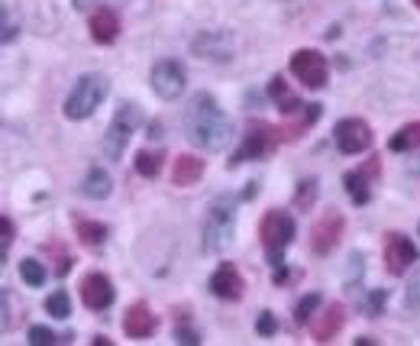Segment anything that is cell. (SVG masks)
Instances as JSON below:
<instances>
[{"instance_id":"6da1fadb","label":"cell","mask_w":420,"mask_h":346,"mask_svg":"<svg viewBox=\"0 0 420 346\" xmlns=\"http://www.w3.org/2000/svg\"><path fill=\"white\" fill-rule=\"evenodd\" d=\"M181 123H185L188 143L204 149V152H220L233 133L230 116L223 114V107L217 104V97L207 94V91H198V94L191 97L188 107H185Z\"/></svg>"},{"instance_id":"7a4b0ae2","label":"cell","mask_w":420,"mask_h":346,"mask_svg":"<svg viewBox=\"0 0 420 346\" xmlns=\"http://www.w3.org/2000/svg\"><path fill=\"white\" fill-rule=\"evenodd\" d=\"M107 91H110L107 74H101V72L81 74V78L74 81V88L68 91V97H65L62 114L68 116V120H87V116H94L97 107L104 104Z\"/></svg>"},{"instance_id":"3957f363","label":"cell","mask_w":420,"mask_h":346,"mask_svg":"<svg viewBox=\"0 0 420 346\" xmlns=\"http://www.w3.org/2000/svg\"><path fill=\"white\" fill-rule=\"evenodd\" d=\"M297 236V227H294V217L288 210H269L262 221H259V240H262L265 252H269V263L272 269L284 265V250L291 246V240Z\"/></svg>"},{"instance_id":"277c9868","label":"cell","mask_w":420,"mask_h":346,"mask_svg":"<svg viewBox=\"0 0 420 346\" xmlns=\"http://www.w3.org/2000/svg\"><path fill=\"white\" fill-rule=\"evenodd\" d=\"M143 123H146V116H143V110H139L133 101H126V104L116 107L114 120H110V126H107V133H104V156L110 159V162H120V156H123L126 146H129L133 130H139Z\"/></svg>"},{"instance_id":"5b68a950","label":"cell","mask_w":420,"mask_h":346,"mask_svg":"<svg viewBox=\"0 0 420 346\" xmlns=\"http://www.w3.org/2000/svg\"><path fill=\"white\" fill-rule=\"evenodd\" d=\"M282 143V130L272 123H262V120H255L249 123V130L242 133V143L240 149L233 152L230 165H242V162H255V159H269L278 149Z\"/></svg>"},{"instance_id":"8992f818","label":"cell","mask_w":420,"mask_h":346,"mask_svg":"<svg viewBox=\"0 0 420 346\" xmlns=\"http://www.w3.org/2000/svg\"><path fill=\"white\" fill-rule=\"evenodd\" d=\"M236 233V210L230 201H217L210 204L207 217H204V252H223L233 243Z\"/></svg>"},{"instance_id":"52a82bcc","label":"cell","mask_w":420,"mask_h":346,"mask_svg":"<svg viewBox=\"0 0 420 346\" xmlns=\"http://www.w3.org/2000/svg\"><path fill=\"white\" fill-rule=\"evenodd\" d=\"M333 143L343 156H359L372 146V126L362 116H343L333 126Z\"/></svg>"},{"instance_id":"ba28073f","label":"cell","mask_w":420,"mask_h":346,"mask_svg":"<svg viewBox=\"0 0 420 346\" xmlns=\"http://www.w3.org/2000/svg\"><path fill=\"white\" fill-rule=\"evenodd\" d=\"M149 84H152L156 97H162V101H178V97L185 94L188 74H185V68H181L178 62H171V59H162V62L152 65Z\"/></svg>"},{"instance_id":"9c48e42d","label":"cell","mask_w":420,"mask_h":346,"mask_svg":"<svg viewBox=\"0 0 420 346\" xmlns=\"http://www.w3.org/2000/svg\"><path fill=\"white\" fill-rule=\"evenodd\" d=\"M343 230H346V221H343V214L336 207L320 214L317 223L311 227V250H314V256H330L336 250L339 236H343Z\"/></svg>"},{"instance_id":"30bf717a","label":"cell","mask_w":420,"mask_h":346,"mask_svg":"<svg viewBox=\"0 0 420 346\" xmlns=\"http://www.w3.org/2000/svg\"><path fill=\"white\" fill-rule=\"evenodd\" d=\"M291 74L304 84V88L320 91V88L326 84L330 68H326V59L317 52V49H297V52L291 55Z\"/></svg>"},{"instance_id":"8fae6325","label":"cell","mask_w":420,"mask_h":346,"mask_svg":"<svg viewBox=\"0 0 420 346\" xmlns=\"http://www.w3.org/2000/svg\"><path fill=\"white\" fill-rule=\"evenodd\" d=\"M381 259H385V269H388L391 275H404L410 265L420 259V250L404 236V233H388V236H385Z\"/></svg>"},{"instance_id":"7c38bea8","label":"cell","mask_w":420,"mask_h":346,"mask_svg":"<svg viewBox=\"0 0 420 346\" xmlns=\"http://www.w3.org/2000/svg\"><path fill=\"white\" fill-rule=\"evenodd\" d=\"M378 179H381V162L378 159H368L366 165H359L356 172H346L343 185H346V194L353 198V204L366 207L372 201V185H378Z\"/></svg>"},{"instance_id":"4fadbf2b","label":"cell","mask_w":420,"mask_h":346,"mask_svg":"<svg viewBox=\"0 0 420 346\" xmlns=\"http://www.w3.org/2000/svg\"><path fill=\"white\" fill-rule=\"evenodd\" d=\"M114 298H116L114 282L104 272H87L81 278V301L87 311H107L114 305Z\"/></svg>"},{"instance_id":"5bb4252c","label":"cell","mask_w":420,"mask_h":346,"mask_svg":"<svg viewBox=\"0 0 420 346\" xmlns=\"http://www.w3.org/2000/svg\"><path fill=\"white\" fill-rule=\"evenodd\" d=\"M210 294L213 298H223V301H240L242 292H246V278L240 275V269L233 263H220L210 275Z\"/></svg>"},{"instance_id":"9a60e30c","label":"cell","mask_w":420,"mask_h":346,"mask_svg":"<svg viewBox=\"0 0 420 346\" xmlns=\"http://www.w3.org/2000/svg\"><path fill=\"white\" fill-rule=\"evenodd\" d=\"M156 314L149 311L146 301H136V305H129L126 307V314H123V330L126 336H133V340H146V336L156 334Z\"/></svg>"},{"instance_id":"2e32d148","label":"cell","mask_w":420,"mask_h":346,"mask_svg":"<svg viewBox=\"0 0 420 346\" xmlns=\"http://www.w3.org/2000/svg\"><path fill=\"white\" fill-rule=\"evenodd\" d=\"M194 52L200 59L227 62V59H233V39L227 32H200L198 39H194Z\"/></svg>"},{"instance_id":"e0dca14e","label":"cell","mask_w":420,"mask_h":346,"mask_svg":"<svg viewBox=\"0 0 420 346\" xmlns=\"http://www.w3.org/2000/svg\"><path fill=\"white\" fill-rule=\"evenodd\" d=\"M87 30H91V39L101 42V45H110V42L120 36V17H116L110 7H97L87 20Z\"/></svg>"},{"instance_id":"ac0fdd59","label":"cell","mask_w":420,"mask_h":346,"mask_svg":"<svg viewBox=\"0 0 420 346\" xmlns=\"http://www.w3.org/2000/svg\"><path fill=\"white\" fill-rule=\"evenodd\" d=\"M343 324H346V307L343 305H326V311H320V320H317L311 330H314V340L317 343H330L339 330H343Z\"/></svg>"},{"instance_id":"d6986e66","label":"cell","mask_w":420,"mask_h":346,"mask_svg":"<svg viewBox=\"0 0 420 346\" xmlns=\"http://www.w3.org/2000/svg\"><path fill=\"white\" fill-rule=\"evenodd\" d=\"M204 175V159L191 156V152H181L171 165V181L178 188H188V185H198V179Z\"/></svg>"},{"instance_id":"ffe728a7","label":"cell","mask_w":420,"mask_h":346,"mask_svg":"<svg viewBox=\"0 0 420 346\" xmlns=\"http://www.w3.org/2000/svg\"><path fill=\"white\" fill-rule=\"evenodd\" d=\"M269 94H272V101H275V107L282 110L284 116H294V114H301L307 104H301V97L294 94L291 88H288V81L284 78H278L275 74L272 81H269Z\"/></svg>"},{"instance_id":"44dd1931","label":"cell","mask_w":420,"mask_h":346,"mask_svg":"<svg viewBox=\"0 0 420 346\" xmlns=\"http://www.w3.org/2000/svg\"><path fill=\"white\" fill-rule=\"evenodd\" d=\"M110 191H114V179L107 175L104 168H87V175H84L81 181V194L84 198H91V201H104L110 198Z\"/></svg>"},{"instance_id":"7402d4cb","label":"cell","mask_w":420,"mask_h":346,"mask_svg":"<svg viewBox=\"0 0 420 346\" xmlns=\"http://www.w3.org/2000/svg\"><path fill=\"white\" fill-rule=\"evenodd\" d=\"M317 116H320V104H307L301 114H294L291 123H284L282 126V139H297V136H304L307 130L317 123Z\"/></svg>"},{"instance_id":"603a6c76","label":"cell","mask_w":420,"mask_h":346,"mask_svg":"<svg viewBox=\"0 0 420 346\" xmlns=\"http://www.w3.org/2000/svg\"><path fill=\"white\" fill-rule=\"evenodd\" d=\"M388 149L391 152H414V149H420V120L404 123L401 130H395L388 139Z\"/></svg>"},{"instance_id":"cb8c5ba5","label":"cell","mask_w":420,"mask_h":346,"mask_svg":"<svg viewBox=\"0 0 420 346\" xmlns=\"http://www.w3.org/2000/svg\"><path fill=\"white\" fill-rule=\"evenodd\" d=\"M107 223L101 221H78L74 223V236L84 243V246H101V243L107 240Z\"/></svg>"},{"instance_id":"d4e9b609","label":"cell","mask_w":420,"mask_h":346,"mask_svg":"<svg viewBox=\"0 0 420 346\" xmlns=\"http://www.w3.org/2000/svg\"><path fill=\"white\" fill-rule=\"evenodd\" d=\"M162 162H165V152H158V149H139L136 152V172L143 179H156L162 172Z\"/></svg>"},{"instance_id":"484cf974","label":"cell","mask_w":420,"mask_h":346,"mask_svg":"<svg viewBox=\"0 0 420 346\" xmlns=\"http://www.w3.org/2000/svg\"><path fill=\"white\" fill-rule=\"evenodd\" d=\"M45 311H49L55 320H68V314H72V298H68V292H65V288H55V292L45 298Z\"/></svg>"},{"instance_id":"4316f807","label":"cell","mask_w":420,"mask_h":346,"mask_svg":"<svg viewBox=\"0 0 420 346\" xmlns=\"http://www.w3.org/2000/svg\"><path fill=\"white\" fill-rule=\"evenodd\" d=\"M317 191H320V185H317V179H304V181H297V191H294V207L301 210H311L314 207V201H317Z\"/></svg>"},{"instance_id":"83f0119b","label":"cell","mask_w":420,"mask_h":346,"mask_svg":"<svg viewBox=\"0 0 420 346\" xmlns=\"http://www.w3.org/2000/svg\"><path fill=\"white\" fill-rule=\"evenodd\" d=\"M320 305H324V298L320 294H304L301 301H297V307H294V324H311V317H314V311H320Z\"/></svg>"},{"instance_id":"f1b7e54d","label":"cell","mask_w":420,"mask_h":346,"mask_svg":"<svg viewBox=\"0 0 420 346\" xmlns=\"http://www.w3.org/2000/svg\"><path fill=\"white\" fill-rule=\"evenodd\" d=\"M20 278L30 288H42V282H45V269H42L39 259H23L20 263Z\"/></svg>"},{"instance_id":"f546056e","label":"cell","mask_w":420,"mask_h":346,"mask_svg":"<svg viewBox=\"0 0 420 346\" xmlns=\"http://www.w3.org/2000/svg\"><path fill=\"white\" fill-rule=\"evenodd\" d=\"M404 305H408V311H417L420 314V269L410 275L408 288H404Z\"/></svg>"},{"instance_id":"4dcf8cb0","label":"cell","mask_w":420,"mask_h":346,"mask_svg":"<svg viewBox=\"0 0 420 346\" xmlns=\"http://www.w3.org/2000/svg\"><path fill=\"white\" fill-rule=\"evenodd\" d=\"M381 307H385V292H368V298H366V305H362V314L366 317H378L381 314Z\"/></svg>"},{"instance_id":"1f68e13d","label":"cell","mask_w":420,"mask_h":346,"mask_svg":"<svg viewBox=\"0 0 420 346\" xmlns=\"http://www.w3.org/2000/svg\"><path fill=\"white\" fill-rule=\"evenodd\" d=\"M30 343L32 346H52L55 343V334L49 330V327L36 324V327H30Z\"/></svg>"},{"instance_id":"d6a6232c","label":"cell","mask_w":420,"mask_h":346,"mask_svg":"<svg viewBox=\"0 0 420 346\" xmlns=\"http://www.w3.org/2000/svg\"><path fill=\"white\" fill-rule=\"evenodd\" d=\"M0 227H3V240H0V259L7 263V256H10V243H13V221H10V217H0Z\"/></svg>"},{"instance_id":"836d02e7","label":"cell","mask_w":420,"mask_h":346,"mask_svg":"<svg viewBox=\"0 0 420 346\" xmlns=\"http://www.w3.org/2000/svg\"><path fill=\"white\" fill-rule=\"evenodd\" d=\"M255 330H259V336H272L275 330H278V320H275L272 311H262V314H259V320H255Z\"/></svg>"},{"instance_id":"e575fe53","label":"cell","mask_w":420,"mask_h":346,"mask_svg":"<svg viewBox=\"0 0 420 346\" xmlns=\"http://www.w3.org/2000/svg\"><path fill=\"white\" fill-rule=\"evenodd\" d=\"M301 269H288V265H278V269H275V285H291V282H297V278H301Z\"/></svg>"},{"instance_id":"d590c367","label":"cell","mask_w":420,"mask_h":346,"mask_svg":"<svg viewBox=\"0 0 420 346\" xmlns=\"http://www.w3.org/2000/svg\"><path fill=\"white\" fill-rule=\"evenodd\" d=\"M17 26H13V13H10V7H3V45H10L13 39H17Z\"/></svg>"},{"instance_id":"8d00e7d4","label":"cell","mask_w":420,"mask_h":346,"mask_svg":"<svg viewBox=\"0 0 420 346\" xmlns=\"http://www.w3.org/2000/svg\"><path fill=\"white\" fill-rule=\"evenodd\" d=\"M178 340H181V343H200L198 334H194V330H188V327H178Z\"/></svg>"},{"instance_id":"74e56055","label":"cell","mask_w":420,"mask_h":346,"mask_svg":"<svg viewBox=\"0 0 420 346\" xmlns=\"http://www.w3.org/2000/svg\"><path fill=\"white\" fill-rule=\"evenodd\" d=\"M410 172H414V175H420V159H414V162H410Z\"/></svg>"},{"instance_id":"f35d334b","label":"cell","mask_w":420,"mask_h":346,"mask_svg":"<svg viewBox=\"0 0 420 346\" xmlns=\"http://www.w3.org/2000/svg\"><path fill=\"white\" fill-rule=\"evenodd\" d=\"M414 3H417V10H420V0H414Z\"/></svg>"}]
</instances>
